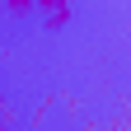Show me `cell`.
<instances>
[{
    "instance_id": "2",
    "label": "cell",
    "mask_w": 131,
    "mask_h": 131,
    "mask_svg": "<svg viewBox=\"0 0 131 131\" xmlns=\"http://www.w3.org/2000/svg\"><path fill=\"white\" fill-rule=\"evenodd\" d=\"M9 19H28V14H38V0H5Z\"/></svg>"
},
{
    "instance_id": "1",
    "label": "cell",
    "mask_w": 131,
    "mask_h": 131,
    "mask_svg": "<svg viewBox=\"0 0 131 131\" xmlns=\"http://www.w3.org/2000/svg\"><path fill=\"white\" fill-rule=\"evenodd\" d=\"M70 14H75V0H38V19L52 28V33L70 24Z\"/></svg>"
},
{
    "instance_id": "3",
    "label": "cell",
    "mask_w": 131,
    "mask_h": 131,
    "mask_svg": "<svg viewBox=\"0 0 131 131\" xmlns=\"http://www.w3.org/2000/svg\"><path fill=\"white\" fill-rule=\"evenodd\" d=\"M80 131H98V126H94V122H89V126H80Z\"/></svg>"
}]
</instances>
